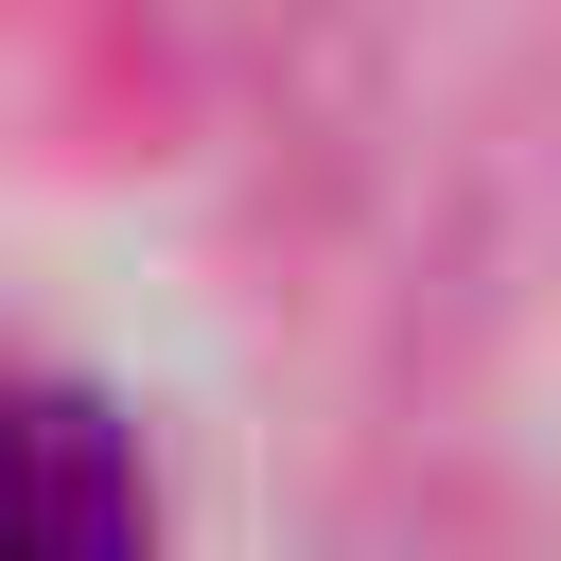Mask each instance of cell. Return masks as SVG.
Segmentation results:
<instances>
[{
  "instance_id": "cell-1",
  "label": "cell",
  "mask_w": 561,
  "mask_h": 561,
  "mask_svg": "<svg viewBox=\"0 0 561 561\" xmlns=\"http://www.w3.org/2000/svg\"><path fill=\"white\" fill-rule=\"evenodd\" d=\"M0 561H158V508L88 403H0Z\"/></svg>"
}]
</instances>
